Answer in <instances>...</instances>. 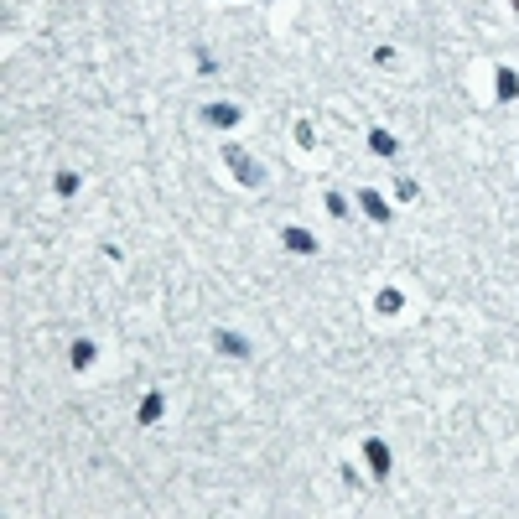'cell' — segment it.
Segmentation results:
<instances>
[{"label": "cell", "instance_id": "12", "mask_svg": "<svg viewBox=\"0 0 519 519\" xmlns=\"http://www.w3.org/2000/svg\"><path fill=\"white\" fill-rule=\"evenodd\" d=\"M400 307H405L400 291H379V312H400Z\"/></svg>", "mask_w": 519, "mask_h": 519}, {"label": "cell", "instance_id": "13", "mask_svg": "<svg viewBox=\"0 0 519 519\" xmlns=\"http://www.w3.org/2000/svg\"><path fill=\"white\" fill-rule=\"evenodd\" d=\"M327 213H332V218H343V213H348V203H343L338 192H327Z\"/></svg>", "mask_w": 519, "mask_h": 519}, {"label": "cell", "instance_id": "4", "mask_svg": "<svg viewBox=\"0 0 519 519\" xmlns=\"http://www.w3.org/2000/svg\"><path fill=\"white\" fill-rule=\"evenodd\" d=\"M203 119H208V125H239V109L234 104H208V109H203Z\"/></svg>", "mask_w": 519, "mask_h": 519}, {"label": "cell", "instance_id": "5", "mask_svg": "<svg viewBox=\"0 0 519 519\" xmlns=\"http://www.w3.org/2000/svg\"><path fill=\"white\" fill-rule=\"evenodd\" d=\"M213 343H218V354H234V358H249V343L239 338V332H218V338H213Z\"/></svg>", "mask_w": 519, "mask_h": 519}, {"label": "cell", "instance_id": "11", "mask_svg": "<svg viewBox=\"0 0 519 519\" xmlns=\"http://www.w3.org/2000/svg\"><path fill=\"white\" fill-rule=\"evenodd\" d=\"M52 187H58V198H73V192H78V177H73V172H58Z\"/></svg>", "mask_w": 519, "mask_h": 519}, {"label": "cell", "instance_id": "9", "mask_svg": "<svg viewBox=\"0 0 519 519\" xmlns=\"http://www.w3.org/2000/svg\"><path fill=\"white\" fill-rule=\"evenodd\" d=\"M89 364H94V343L78 338V343H73V369H89Z\"/></svg>", "mask_w": 519, "mask_h": 519}, {"label": "cell", "instance_id": "6", "mask_svg": "<svg viewBox=\"0 0 519 519\" xmlns=\"http://www.w3.org/2000/svg\"><path fill=\"white\" fill-rule=\"evenodd\" d=\"M358 203H364V213L374 218V224H389V208H384V198H379V192H358Z\"/></svg>", "mask_w": 519, "mask_h": 519}, {"label": "cell", "instance_id": "3", "mask_svg": "<svg viewBox=\"0 0 519 519\" xmlns=\"http://www.w3.org/2000/svg\"><path fill=\"white\" fill-rule=\"evenodd\" d=\"M281 244L291 249V255H312V249H317V239H312L307 229H286V234H281Z\"/></svg>", "mask_w": 519, "mask_h": 519}, {"label": "cell", "instance_id": "14", "mask_svg": "<svg viewBox=\"0 0 519 519\" xmlns=\"http://www.w3.org/2000/svg\"><path fill=\"white\" fill-rule=\"evenodd\" d=\"M514 11H519V0H514Z\"/></svg>", "mask_w": 519, "mask_h": 519}, {"label": "cell", "instance_id": "1", "mask_svg": "<svg viewBox=\"0 0 519 519\" xmlns=\"http://www.w3.org/2000/svg\"><path fill=\"white\" fill-rule=\"evenodd\" d=\"M224 161H229V172H234V177L244 182V187H260V182H265V172H260V166L249 161V156L239 151V146H229V151H224Z\"/></svg>", "mask_w": 519, "mask_h": 519}, {"label": "cell", "instance_id": "10", "mask_svg": "<svg viewBox=\"0 0 519 519\" xmlns=\"http://www.w3.org/2000/svg\"><path fill=\"white\" fill-rule=\"evenodd\" d=\"M151 421H161V395H146L141 400V426H151Z\"/></svg>", "mask_w": 519, "mask_h": 519}, {"label": "cell", "instance_id": "2", "mask_svg": "<svg viewBox=\"0 0 519 519\" xmlns=\"http://www.w3.org/2000/svg\"><path fill=\"white\" fill-rule=\"evenodd\" d=\"M364 457H369V468H374V478H389V447L379 437L364 441Z\"/></svg>", "mask_w": 519, "mask_h": 519}, {"label": "cell", "instance_id": "8", "mask_svg": "<svg viewBox=\"0 0 519 519\" xmlns=\"http://www.w3.org/2000/svg\"><path fill=\"white\" fill-rule=\"evenodd\" d=\"M519 94V73L514 68H498V99H514Z\"/></svg>", "mask_w": 519, "mask_h": 519}, {"label": "cell", "instance_id": "7", "mask_svg": "<svg viewBox=\"0 0 519 519\" xmlns=\"http://www.w3.org/2000/svg\"><path fill=\"white\" fill-rule=\"evenodd\" d=\"M369 151L374 156H395V135H389V130H374V135H369Z\"/></svg>", "mask_w": 519, "mask_h": 519}]
</instances>
